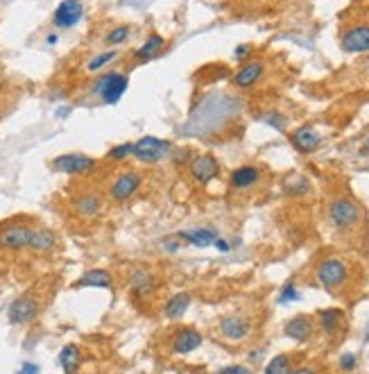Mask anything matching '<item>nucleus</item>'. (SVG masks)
<instances>
[{"instance_id": "39448f33", "label": "nucleus", "mask_w": 369, "mask_h": 374, "mask_svg": "<svg viewBox=\"0 0 369 374\" xmlns=\"http://www.w3.org/2000/svg\"><path fill=\"white\" fill-rule=\"evenodd\" d=\"M172 152V143L161 136H140L131 143V159H136L143 166H156L166 161Z\"/></svg>"}, {"instance_id": "a878e982", "label": "nucleus", "mask_w": 369, "mask_h": 374, "mask_svg": "<svg viewBox=\"0 0 369 374\" xmlns=\"http://www.w3.org/2000/svg\"><path fill=\"white\" fill-rule=\"evenodd\" d=\"M342 320H344V313L340 309H324V311H319V315H317L321 331L328 333V336H333V333L340 331Z\"/></svg>"}, {"instance_id": "0eeeda50", "label": "nucleus", "mask_w": 369, "mask_h": 374, "mask_svg": "<svg viewBox=\"0 0 369 374\" xmlns=\"http://www.w3.org/2000/svg\"><path fill=\"white\" fill-rule=\"evenodd\" d=\"M32 229H34V225L28 220L0 225V249H3V252H10V254L28 249Z\"/></svg>"}, {"instance_id": "c85d7f7f", "label": "nucleus", "mask_w": 369, "mask_h": 374, "mask_svg": "<svg viewBox=\"0 0 369 374\" xmlns=\"http://www.w3.org/2000/svg\"><path fill=\"white\" fill-rule=\"evenodd\" d=\"M129 34H131V25H114V28L105 34L107 48H118V45H123V43L129 39Z\"/></svg>"}, {"instance_id": "7ed1b4c3", "label": "nucleus", "mask_w": 369, "mask_h": 374, "mask_svg": "<svg viewBox=\"0 0 369 374\" xmlns=\"http://www.w3.org/2000/svg\"><path fill=\"white\" fill-rule=\"evenodd\" d=\"M98 168H100V161L84 152H64V154H57V157L50 161L52 173L66 175V177H91L98 173Z\"/></svg>"}, {"instance_id": "f03ea898", "label": "nucleus", "mask_w": 369, "mask_h": 374, "mask_svg": "<svg viewBox=\"0 0 369 374\" xmlns=\"http://www.w3.org/2000/svg\"><path fill=\"white\" fill-rule=\"evenodd\" d=\"M129 89V75L123 71H107L96 77L91 84V93L102 105H118Z\"/></svg>"}, {"instance_id": "473e14b6", "label": "nucleus", "mask_w": 369, "mask_h": 374, "mask_svg": "<svg viewBox=\"0 0 369 374\" xmlns=\"http://www.w3.org/2000/svg\"><path fill=\"white\" fill-rule=\"evenodd\" d=\"M168 159L175 163V166L186 168L188 163H191V159H193V150H188V147H172V152H170Z\"/></svg>"}, {"instance_id": "6ab92c4d", "label": "nucleus", "mask_w": 369, "mask_h": 374, "mask_svg": "<svg viewBox=\"0 0 369 374\" xmlns=\"http://www.w3.org/2000/svg\"><path fill=\"white\" fill-rule=\"evenodd\" d=\"M284 333L290 340L302 342L304 345V342H308L313 336H315V322H313L308 315H295L286 322Z\"/></svg>"}, {"instance_id": "f8f14e48", "label": "nucleus", "mask_w": 369, "mask_h": 374, "mask_svg": "<svg viewBox=\"0 0 369 374\" xmlns=\"http://www.w3.org/2000/svg\"><path fill=\"white\" fill-rule=\"evenodd\" d=\"M218 333L229 342H242L252 333V320L242 313H226L218 320Z\"/></svg>"}, {"instance_id": "5701e85b", "label": "nucleus", "mask_w": 369, "mask_h": 374, "mask_svg": "<svg viewBox=\"0 0 369 374\" xmlns=\"http://www.w3.org/2000/svg\"><path fill=\"white\" fill-rule=\"evenodd\" d=\"M82 347L75 345V342H68V345H64L59 349V368L64 370V374H77L82 368Z\"/></svg>"}, {"instance_id": "ddd939ff", "label": "nucleus", "mask_w": 369, "mask_h": 374, "mask_svg": "<svg viewBox=\"0 0 369 374\" xmlns=\"http://www.w3.org/2000/svg\"><path fill=\"white\" fill-rule=\"evenodd\" d=\"M204 342V336L195 326H179L170 336V352L175 356H188L198 352Z\"/></svg>"}, {"instance_id": "72a5a7b5", "label": "nucleus", "mask_w": 369, "mask_h": 374, "mask_svg": "<svg viewBox=\"0 0 369 374\" xmlns=\"http://www.w3.org/2000/svg\"><path fill=\"white\" fill-rule=\"evenodd\" d=\"M297 300H302L299 288H297L295 282H288L279 293V304H290V302H297Z\"/></svg>"}, {"instance_id": "4468645a", "label": "nucleus", "mask_w": 369, "mask_h": 374, "mask_svg": "<svg viewBox=\"0 0 369 374\" xmlns=\"http://www.w3.org/2000/svg\"><path fill=\"white\" fill-rule=\"evenodd\" d=\"M84 19V3L82 0H61L54 7L52 14V25L57 30H70Z\"/></svg>"}, {"instance_id": "412c9836", "label": "nucleus", "mask_w": 369, "mask_h": 374, "mask_svg": "<svg viewBox=\"0 0 369 374\" xmlns=\"http://www.w3.org/2000/svg\"><path fill=\"white\" fill-rule=\"evenodd\" d=\"M191 304H193V295L191 293H175V295H170V298L166 300V304H163V309H161V313L166 320H179V318H184L186 315V311L191 309Z\"/></svg>"}, {"instance_id": "a19ab883", "label": "nucleus", "mask_w": 369, "mask_h": 374, "mask_svg": "<svg viewBox=\"0 0 369 374\" xmlns=\"http://www.w3.org/2000/svg\"><path fill=\"white\" fill-rule=\"evenodd\" d=\"M70 112H73V107H59L54 114H57V118H66V116H68Z\"/></svg>"}, {"instance_id": "6e6552de", "label": "nucleus", "mask_w": 369, "mask_h": 374, "mask_svg": "<svg viewBox=\"0 0 369 374\" xmlns=\"http://www.w3.org/2000/svg\"><path fill=\"white\" fill-rule=\"evenodd\" d=\"M105 209V196L98 191V189H80L70 198V211H73L77 218L82 220H93L98 218Z\"/></svg>"}, {"instance_id": "9b49d317", "label": "nucleus", "mask_w": 369, "mask_h": 374, "mask_svg": "<svg viewBox=\"0 0 369 374\" xmlns=\"http://www.w3.org/2000/svg\"><path fill=\"white\" fill-rule=\"evenodd\" d=\"M127 288L134 300H152L159 291V277L150 268H134L127 277Z\"/></svg>"}, {"instance_id": "aec40b11", "label": "nucleus", "mask_w": 369, "mask_h": 374, "mask_svg": "<svg viewBox=\"0 0 369 374\" xmlns=\"http://www.w3.org/2000/svg\"><path fill=\"white\" fill-rule=\"evenodd\" d=\"M261 168L258 166H238L235 170H231L229 175V184L233 191H249L261 182Z\"/></svg>"}, {"instance_id": "1a4fd4ad", "label": "nucleus", "mask_w": 369, "mask_h": 374, "mask_svg": "<svg viewBox=\"0 0 369 374\" xmlns=\"http://www.w3.org/2000/svg\"><path fill=\"white\" fill-rule=\"evenodd\" d=\"M39 313H41V302H39L36 295L25 293L10 304V309H7V320L14 326H28L36 320Z\"/></svg>"}, {"instance_id": "f3484780", "label": "nucleus", "mask_w": 369, "mask_h": 374, "mask_svg": "<svg viewBox=\"0 0 369 374\" xmlns=\"http://www.w3.org/2000/svg\"><path fill=\"white\" fill-rule=\"evenodd\" d=\"M59 245V236L52 227H45V225H34L32 236H30V245L28 249L32 254H50L54 252Z\"/></svg>"}, {"instance_id": "f257e3e1", "label": "nucleus", "mask_w": 369, "mask_h": 374, "mask_svg": "<svg viewBox=\"0 0 369 374\" xmlns=\"http://www.w3.org/2000/svg\"><path fill=\"white\" fill-rule=\"evenodd\" d=\"M326 214H328V222H331L337 231H353L363 222V207L347 196H337L328 202Z\"/></svg>"}, {"instance_id": "7c9ffc66", "label": "nucleus", "mask_w": 369, "mask_h": 374, "mask_svg": "<svg viewBox=\"0 0 369 374\" xmlns=\"http://www.w3.org/2000/svg\"><path fill=\"white\" fill-rule=\"evenodd\" d=\"M129 157H131V143H118L114 147H109V152L105 154V159L112 161V163L127 161Z\"/></svg>"}, {"instance_id": "ea45409f", "label": "nucleus", "mask_w": 369, "mask_h": 374, "mask_svg": "<svg viewBox=\"0 0 369 374\" xmlns=\"http://www.w3.org/2000/svg\"><path fill=\"white\" fill-rule=\"evenodd\" d=\"M213 247H218L220 252H229V249H231V243H229V240H224V238H218Z\"/></svg>"}, {"instance_id": "e433bc0d", "label": "nucleus", "mask_w": 369, "mask_h": 374, "mask_svg": "<svg viewBox=\"0 0 369 374\" xmlns=\"http://www.w3.org/2000/svg\"><path fill=\"white\" fill-rule=\"evenodd\" d=\"M215 374H254V370L247 368V365H226V368H220Z\"/></svg>"}, {"instance_id": "2eb2a0df", "label": "nucleus", "mask_w": 369, "mask_h": 374, "mask_svg": "<svg viewBox=\"0 0 369 374\" xmlns=\"http://www.w3.org/2000/svg\"><path fill=\"white\" fill-rule=\"evenodd\" d=\"M340 48L347 54L369 52V23H358L344 30V34L340 37Z\"/></svg>"}, {"instance_id": "4c0bfd02", "label": "nucleus", "mask_w": 369, "mask_h": 374, "mask_svg": "<svg viewBox=\"0 0 369 374\" xmlns=\"http://www.w3.org/2000/svg\"><path fill=\"white\" fill-rule=\"evenodd\" d=\"M17 374H41V368L36 363H23L17 370Z\"/></svg>"}, {"instance_id": "58836bf2", "label": "nucleus", "mask_w": 369, "mask_h": 374, "mask_svg": "<svg viewBox=\"0 0 369 374\" xmlns=\"http://www.w3.org/2000/svg\"><path fill=\"white\" fill-rule=\"evenodd\" d=\"M290 374H319V370L313 368V365H299V368H293Z\"/></svg>"}, {"instance_id": "20e7f679", "label": "nucleus", "mask_w": 369, "mask_h": 374, "mask_svg": "<svg viewBox=\"0 0 369 374\" xmlns=\"http://www.w3.org/2000/svg\"><path fill=\"white\" fill-rule=\"evenodd\" d=\"M143 189V175L138 170H120L107 184V198L114 205H127Z\"/></svg>"}, {"instance_id": "bb28decb", "label": "nucleus", "mask_w": 369, "mask_h": 374, "mask_svg": "<svg viewBox=\"0 0 369 374\" xmlns=\"http://www.w3.org/2000/svg\"><path fill=\"white\" fill-rule=\"evenodd\" d=\"M114 59H118V50L116 48H107V50H102L98 54H93V57L86 61V71H89V73H100L102 68H107Z\"/></svg>"}, {"instance_id": "a211bd4d", "label": "nucleus", "mask_w": 369, "mask_h": 374, "mask_svg": "<svg viewBox=\"0 0 369 374\" xmlns=\"http://www.w3.org/2000/svg\"><path fill=\"white\" fill-rule=\"evenodd\" d=\"M290 143L297 152L302 154H313L321 145V136L315 127H310V125H304V127L295 129L293 134H290Z\"/></svg>"}, {"instance_id": "2f4dec72", "label": "nucleus", "mask_w": 369, "mask_h": 374, "mask_svg": "<svg viewBox=\"0 0 369 374\" xmlns=\"http://www.w3.org/2000/svg\"><path fill=\"white\" fill-rule=\"evenodd\" d=\"M261 121L265 125H270L272 129H277V132H286V116L284 114H279V112H265L261 114Z\"/></svg>"}, {"instance_id": "cd10ccee", "label": "nucleus", "mask_w": 369, "mask_h": 374, "mask_svg": "<svg viewBox=\"0 0 369 374\" xmlns=\"http://www.w3.org/2000/svg\"><path fill=\"white\" fill-rule=\"evenodd\" d=\"M290 372H293V356L290 354L272 356L263 370V374H290Z\"/></svg>"}, {"instance_id": "393cba45", "label": "nucleus", "mask_w": 369, "mask_h": 374, "mask_svg": "<svg viewBox=\"0 0 369 374\" xmlns=\"http://www.w3.org/2000/svg\"><path fill=\"white\" fill-rule=\"evenodd\" d=\"M166 45H168L166 39H163L161 34L152 32V34L147 37L145 41L134 50V57H136L138 61H152V59L159 57L163 50H166Z\"/></svg>"}, {"instance_id": "c9c22d12", "label": "nucleus", "mask_w": 369, "mask_h": 374, "mask_svg": "<svg viewBox=\"0 0 369 374\" xmlns=\"http://www.w3.org/2000/svg\"><path fill=\"white\" fill-rule=\"evenodd\" d=\"M252 52H254L252 43H240V45H235L233 57H235V61H242V64H245L247 57H249V54H252Z\"/></svg>"}, {"instance_id": "79ce46f5", "label": "nucleus", "mask_w": 369, "mask_h": 374, "mask_svg": "<svg viewBox=\"0 0 369 374\" xmlns=\"http://www.w3.org/2000/svg\"><path fill=\"white\" fill-rule=\"evenodd\" d=\"M57 41H59V34H57V32H50L48 37H45V43H48V45H54Z\"/></svg>"}, {"instance_id": "4be33fe9", "label": "nucleus", "mask_w": 369, "mask_h": 374, "mask_svg": "<svg viewBox=\"0 0 369 374\" xmlns=\"http://www.w3.org/2000/svg\"><path fill=\"white\" fill-rule=\"evenodd\" d=\"M177 238L184 240L188 245H195V247H211V245H215L220 233L213 227H195V229L179 231Z\"/></svg>"}, {"instance_id": "c756f323", "label": "nucleus", "mask_w": 369, "mask_h": 374, "mask_svg": "<svg viewBox=\"0 0 369 374\" xmlns=\"http://www.w3.org/2000/svg\"><path fill=\"white\" fill-rule=\"evenodd\" d=\"M284 189H286L288 196L302 198V196H308V193H310V182L306 177L295 175V177H290L288 182L284 184Z\"/></svg>"}, {"instance_id": "423d86ee", "label": "nucleus", "mask_w": 369, "mask_h": 374, "mask_svg": "<svg viewBox=\"0 0 369 374\" xmlns=\"http://www.w3.org/2000/svg\"><path fill=\"white\" fill-rule=\"evenodd\" d=\"M315 279L319 282L321 288L335 293L349 282V266L342 259H337V256H326V259H321L317 263Z\"/></svg>"}, {"instance_id": "9d476101", "label": "nucleus", "mask_w": 369, "mask_h": 374, "mask_svg": "<svg viewBox=\"0 0 369 374\" xmlns=\"http://www.w3.org/2000/svg\"><path fill=\"white\" fill-rule=\"evenodd\" d=\"M186 170H188V177L198 186H209L220 175V161L211 152H200V154H193V159L186 166Z\"/></svg>"}, {"instance_id": "dca6fc26", "label": "nucleus", "mask_w": 369, "mask_h": 374, "mask_svg": "<svg viewBox=\"0 0 369 374\" xmlns=\"http://www.w3.org/2000/svg\"><path fill=\"white\" fill-rule=\"evenodd\" d=\"M263 75H265V61L263 59H247L245 64L233 73L231 84L235 89L247 91V89H252L254 84L261 82Z\"/></svg>"}, {"instance_id": "f704fd0d", "label": "nucleus", "mask_w": 369, "mask_h": 374, "mask_svg": "<svg viewBox=\"0 0 369 374\" xmlns=\"http://www.w3.org/2000/svg\"><path fill=\"white\" fill-rule=\"evenodd\" d=\"M356 365H358L356 354L344 352V354L340 356V370H342V372H353V370H356Z\"/></svg>"}, {"instance_id": "b1692460", "label": "nucleus", "mask_w": 369, "mask_h": 374, "mask_svg": "<svg viewBox=\"0 0 369 374\" xmlns=\"http://www.w3.org/2000/svg\"><path fill=\"white\" fill-rule=\"evenodd\" d=\"M114 286V275L105 268H91L77 279L75 288H112Z\"/></svg>"}]
</instances>
